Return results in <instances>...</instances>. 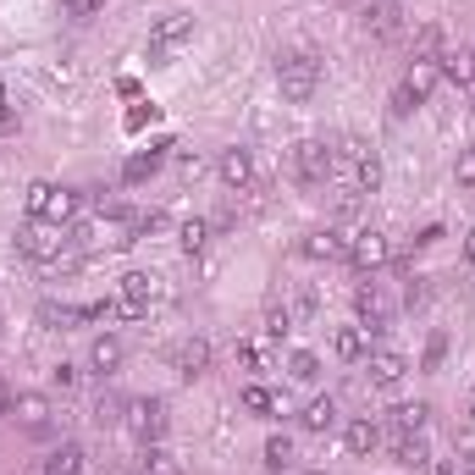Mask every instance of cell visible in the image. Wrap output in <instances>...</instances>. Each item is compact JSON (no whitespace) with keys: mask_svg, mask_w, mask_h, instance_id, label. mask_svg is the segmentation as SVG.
<instances>
[{"mask_svg":"<svg viewBox=\"0 0 475 475\" xmlns=\"http://www.w3.org/2000/svg\"><path fill=\"white\" fill-rule=\"evenodd\" d=\"M238 365H249V371H260V349H254V343H238Z\"/></svg>","mask_w":475,"mask_h":475,"instance_id":"obj_45","label":"cell"},{"mask_svg":"<svg viewBox=\"0 0 475 475\" xmlns=\"http://www.w3.org/2000/svg\"><path fill=\"white\" fill-rule=\"evenodd\" d=\"M288 332H293V315H288L282 304H271V310H265V337H277V343H282Z\"/></svg>","mask_w":475,"mask_h":475,"instance_id":"obj_33","label":"cell"},{"mask_svg":"<svg viewBox=\"0 0 475 475\" xmlns=\"http://www.w3.org/2000/svg\"><path fill=\"white\" fill-rule=\"evenodd\" d=\"M426 415H431L426 403H398V410H392L387 421H392V431H421V426H426Z\"/></svg>","mask_w":475,"mask_h":475,"instance_id":"obj_26","label":"cell"},{"mask_svg":"<svg viewBox=\"0 0 475 475\" xmlns=\"http://www.w3.org/2000/svg\"><path fill=\"white\" fill-rule=\"evenodd\" d=\"M150 233H166V216L161 211H139L127 222V243H139V238H150Z\"/></svg>","mask_w":475,"mask_h":475,"instance_id":"obj_27","label":"cell"},{"mask_svg":"<svg viewBox=\"0 0 475 475\" xmlns=\"http://www.w3.org/2000/svg\"><path fill=\"white\" fill-rule=\"evenodd\" d=\"M415 105H421V94H415L410 84H398V89H392V111H398V116H410Z\"/></svg>","mask_w":475,"mask_h":475,"instance_id":"obj_37","label":"cell"},{"mask_svg":"<svg viewBox=\"0 0 475 475\" xmlns=\"http://www.w3.org/2000/svg\"><path fill=\"white\" fill-rule=\"evenodd\" d=\"M277 84H282V100H293V105L315 100V89H321V55H315V50L282 55V61H277Z\"/></svg>","mask_w":475,"mask_h":475,"instance_id":"obj_1","label":"cell"},{"mask_svg":"<svg viewBox=\"0 0 475 475\" xmlns=\"http://www.w3.org/2000/svg\"><path fill=\"white\" fill-rule=\"evenodd\" d=\"M299 421H304V431H332V421H337V410H332V398H310Z\"/></svg>","mask_w":475,"mask_h":475,"instance_id":"obj_25","label":"cell"},{"mask_svg":"<svg viewBox=\"0 0 475 475\" xmlns=\"http://www.w3.org/2000/svg\"><path fill=\"white\" fill-rule=\"evenodd\" d=\"M0 127H6V84H0Z\"/></svg>","mask_w":475,"mask_h":475,"instance_id":"obj_47","label":"cell"},{"mask_svg":"<svg viewBox=\"0 0 475 475\" xmlns=\"http://www.w3.org/2000/svg\"><path fill=\"white\" fill-rule=\"evenodd\" d=\"M28 475H50V470H28Z\"/></svg>","mask_w":475,"mask_h":475,"instance_id":"obj_52","label":"cell"},{"mask_svg":"<svg viewBox=\"0 0 475 475\" xmlns=\"http://www.w3.org/2000/svg\"><path fill=\"white\" fill-rule=\"evenodd\" d=\"M360 211V188H337V216H354Z\"/></svg>","mask_w":475,"mask_h":475,"instance_id":"obj_41","label":"cell"},{"mask_svg":"<svg viewBox=\"0 0 475 475\" xmlns=\"http://www.w3.org/2000/svg\"><path fill=\"white\" fill-rule=\"evenodd\" d=\"M365 28H371L376 39H398V0H381V6H371V12H365Z\"/></svg>","mask_w":475,"mask_h":475,"instance_id":"obj_19","label":"cell"},{"mask_svg":"<svg viewBox=\"0 0 475 475\" xmlns=\"http://www.w3.org/2000/svg\"><path fill=\"white\" fill-rule=\"evenodd\" d=\"M172 371H177L183 381H199V376L211 371V343H205V337H188V343H177V349H172Z\"/></svg>","mask_w":475,"mask_h":475,"instance_id":"obj_7","label":"cell"},{"mask_svg":"<svg viewBox=\"0 0 475 475\" xmlns=\"http://www.w3.org/2000/svg\"><path fill=\"white\" fill-rule=\"evenodd\" d=\"M50 376H55V387H78V365H66V360H61Z\"/></svg>","mask_w":475,"mask_h":475,"instance_id":"obj_43","label":"cell"},{"mask_svg":"<svg viewBox=\"0 0 475 475\" xmlns=\"http://www.w3.org/2000/svg\"><path fill=\"white\" fill-rule=\"evenodd\" d=\"M183 39H193V17L188 12H172V17H161L155 28H150V61H166Z\"/></svg>","mask_w":475,"mask_h":475,"instance_id":"obj_6","label":"cell"},{"mask_svg":"<svg viewBox=\"0 0 475 475\" xmlns=\"http://www.w3.org/2000/svg\"><path fill=\"white\" fill-rule=\"evenodd\" d=\"M89 365H94L100 376H111V371L122 365V343H116V337H94V349H89Z\"/></svg>","mask_w":475,"mask_h":475,"instance_id":"obj_24","label":"cell"},{"mask_svg":"<svg viewBox=\"0 0 475 475\" xmlns=\"http://www.w3.org/2000/svg\"><path fill=\"white\" fill-rule=\"evenodd\" d=\"M365 371H371V387H398L403 376H410V360L392 354V349H371L365 354Z\"/></svg>","mask_w":475,"mask_h":475,"instance_id":"obj_9","label":"cell"},{"mask_svg":"<svg viewBox=\"0 0 475 475\" xmlns=\"http://www.w3.org/2000/svg\"><path fill=\"white\" fill-rule=\"evenodd\" d=\"M139 475H183V464H177V453H166L161 442H150L144 459H139Z\"/></svg>","mask_w":475,"mask_h":475,"instance_id":"obj_22","label":"cell"},{"mask_svg":"<svg viewBox=\"0 0 475 475\" xmlns=\"http://www.w3.org/2000/svg\"><path fill=\"white\" fill-rule=\"evenodd\" d=\"M61 243H66V238H45L34 216H28V222L17 227V249H23L28 260H45V265H61Z\"/></svg>","mask_w":475,"mask_h":475,"instance_id":"obj_8","label":"cell"},{"mask_svg":"<svg viewBox=\"0 0 475 475\" xmlns=\"http://www.w3.org/2000/svg\"><path fill=\"white\" fill-rule=\"evenodd\" d=\"M332 172H337V150H332L326 139H299V144H293V177H299L304 188H321Z\"/></svg>","mask_w":475,"mask_h":475,"instance_id":"obj_2","label":"cell"},{"mask_svg":"<svg viewBox=\"0 0 475 475\" xmlns=\"http://www.w3.org/2000/svg\"><path fill=\"white\" fill-rule=\"evenodd\" d=\"M437 78H442V66H437L431 55H415V66H410V78H403V84H410V89H415V94L426 100V94L437 89Z\"/></svg>","mask_w":475,"mask_h":475,"instance_id":"obj_20","label":"cell"},{"mask_svg":"<svg viewBox=\"0 0 475 475\" xmlns=\"http://www.w3.org/2000/svg\"><path fill=\"white\" fill-rule=\"evenodd\" d=\"M442 78L459 84V89H475V50H442Z\"/></svg>","mask_w":475,"mask_h":475,"instance_id":"obj_17","label":"cell"},{"mask_svg":"<svg viewBox=\"0 0 475 475\" xmlns=\"http://www.w3.org/2000/svg\"><path fill=\"white\" fill-rule=\"evenodd\" d=\"M415 55H431V61H442V28H437V23H426V28L415 34Z\"/></svg>","mask_w":475,"mask_h":475,"instance_id":"obj_31","label":"cell"},{"mask_svg":"<svg viewBox=\"0 0 475 475\" xmlns=\"http://www.w3.org/2000/svg\"><path fill=\"white\" fill-rule=\"evenodd\" d=\"M122 421H127V431L139 437L144 448H150V442H161V437H166V398H133Z\"/></svg>","mask_w":475,"mask_h":475,"instance_id":"obj_4","label":"cell"},{"mask_svg":"<svg viewBox=\"0 0 475 475\" xmlns=\"http://www.w3.org/2000/svg\"><path fill=\"white\" fill-rule=\"evenodd\" d=\"M470 111H475V89H470Z\"/></svg>","mask_w":475,"mask_h":475,"instance_id":"obj_51","label":"cell"},{"mask_svg":"<svg viewBox=\"0 0 475 475\" xmlns=\"http://www.w3.org/2000/svg\"><path fill=\"white\" fill-rule=\"evenodd\" d=\"M265 464H271V470H288V464H293V442H288V437H271V442H265Z\"/></svg>","mask_w":475,"mask_h":475,"instance_id":"obj_34","label":"cell"},{"mask_svg":"<svg viewBox=\"0 0 475 475\" xmlns=\"http://www.w3.org/2000/svg\"><path fill=\"white\" fill-rule=\"evenodd\" d=\"M332 354L343 360V365H360V360L371 354V337H365L360 326H337V332H332Z\"/></svg>","mask_w":475,"mask_h":475,"instance_id":"obj_13","label":"cell"},{"mask_svg":"<svg viewBox=\"0 0 475 475\" xmlns=\"http://www.w3.org/2000/svg\"><path fill=\"white\" fill-rule=\"evenodd\" d=\"M403 304H410V310L426 304V277H410V288H403Z\"/></svg>","mask_w":475,"mask_h":475,"instance_id":"obj_42","label":"cell"},{"mask_svg":"<svg viewBox=\"0 0 475 475\" xmlns=\"http://www.w3.org/2000/svg\"><path fill=\"white\" fill-rule=\"evenodd\" d=\"M39 321H45L50 332H66V321H78V315L66 310V304H39Z\"/></svg>","mask_w":475,"mask_h":475,"instance_id":"obj_36","label":"cell"},{"mask_svg":"<svg viewBox=\"0 0 475 475\" xmlns=\"http://www.w3.org/2000/svg\"><path fill=\"white\" fill-rule=\"evenodd\" d=\"M387 254H392V249H387V238H381V233H360V238L349 243V260H354L360 271H371V265H387Z\"/></svg>","mask_w":475,"mask_h":475,"instance_id":"obj_16","label":"cell"},{"mask_svg":"<svg viewBox=\"0 0 475 475\" xmlns=\"http://www.w3.org/2000/svg\"><path fill=\"white\" fill-rule=\"evenodd\" d=\"M310 475H326V470H310Z\"/></svg>","mask_w":475,"mask_h":475,"instance_id":"obj_53","label":"cell"},{"mask_svg":"<svg viewBox=\"0 0 475 475\" xmlns=\"http://www.w3.org/2000/svg\"><path fill=\"white\" fill-rule=\"evenodd\" d=\"M28 216L61 227V222L78 216V193H73V188H55V183H34V188H28Z\"/></svg>","mask_w":475,"mask_h":475,"instance_id":"obj_3","label":"cell"},{"mask_svg":"<svg viewBox=\"0 0 475 475\" xmlns=\"http://www.w3.org/2000/svg\"><path fill=\"white\" fill-rule=\"evenodd\" d=\"M349 155H354V188H360V193H376V188H381V161H376V150H371L365 139H354Z\"/></svg>","mask_w":475,"mask_h":475,"instance_id":"obj_12","label":"cell"},{"mask_svg":"<svg viewBox=\"0 0 475 475\" xmlns=\"http://www.w3.org/2000/svg\"><path fill=\"white\" fill-rule=\"evenodd\" d=\"M464 254H470V260H475V233H470V238H464Z\"/></svg>","mask_w":475,"mask_h":475,"instance_id":"obj_49","label":"cell"},{"mask_svg":"<svg viewBox=\"0 0 475 475\" xmlns=\"http://www.w3.org/2000/svg\"><path fill=\"white\" fill-rule=\"evenodd\" d=\"M392 459H398L403 470H426V464H431V448H426L421 431H398V437H392Z\"/></svg>","mask_w":475,"mask_h":475,"instance_id":"obj_14","label":"cell"},{"mask_svg":"<svg viewBox=\"0 0 475 475\" xmlns=\"http://www.w3.org/2000/svg\"><path fill=\"white\" fill-rule=\"evenodd\" d=\"M45 470H50V475H84V448H78V442H61V448L45 459Z\"/></svg>","mask_w":475,"mask_h":475,"instance_id":"obj_21","label":"cell"},{"mask_svg":"<svg viewBox=\"0 0 475 475\" xmlns=\"http://www.w3.org/2000/svg\"><path fill=\"white\" fill-rule=\"evenodd\" d=\"M288 376H293V381H315V376H321V360H315L310 349H293V354H288Z\"/></svg>","mask_w":475,"mask_h":475,"instance_id":"obj_30","label":"cell"},{"mask_svg":"<svg viewBox=\"0 0 475 475\" xmlns=\"http://www.w3.org/2000/svg\"><path fill=\"white\" fill-rule=\"evenodd\" d=\"M177 243H183L188 254H199V249L211 243V222H199V216H193V222H183V227H177Z\"/></svg>","mask_w":475,"mask_h":475,"instance_id":"obj_28","label":"cell"},{"mask_svg":"<svg viewBox=\"0 0 475 475\" xmlns=\"http://www.w3.org/2000/svg\"><path fill=\"white\" fill-rule=\"evenodd\" d=\"M437 475H459V464H437Z\"/></svg>","mask_w":475,"mask_h":475,"instance_id":"obj_48","label":"cell"},{"mask_svg":"<svg viewBox=\"0 0 475 475\" xmlns=\"http://www.w3.org/2000/svg\"><path fill=\"white\" fill-rule=\"evenodd\" d=\"M299 249H304L310 260H343V254H349V243H343V233H332V227H326V233H310V238H304Z\"/></svg>","mask_w":475,"mask_h":475,"instance_id":"obj_18","label":"cell"},{"mask_svg":"<svg viewBox=\"0 0 475 475\" xmlns=\"http://www.w3.org/2000/svg\"><path fill=\"white\" fill-rule=\"evenodd\" d=\"M216 177H222L233 193L254 188V155H249V150H222V161H216Z\"/></svg>","mask_w":475,"mask_h":475,"instance_id":"obj_10","label":"cell"},{"mask_svg":"<svg viewBox=\"0 0 475 475\" xmlns=\"http://www.w3.org/2000/svg\"><path fill=\"white\" fill-rule=\"evenodd\" d=\"M105 6V0H66V12H73V17H94Z\"/></svg>","mask_w":475,"mask_h":475,"instance_id":"obj_44","label":"cell"},{"mask_svg":"<svg viewBox=\"0 0 475 475\" xmlns=\"http://www.w3.org/2000/svg\"><path fill=\"white\" fill-rule=\"evenodd\" d=\"M122 299L139 304V310H150V304L161 299V277H150V271H127V277H122Z\"/></svg>","mask_w":475,"mask_h":475,"instance_id":"obj_15","label":"cell"},{"mask_svg":"<svg viewBox=\"0 0 475 475\" xmlns=\"http://www.w3.org/2000/svg\"><path fill=\"white\" fill-rule=\"evenodd\" d=\"M12 403H17V392H12L6 381H0V415H12Z\"/></svg>","mask_w":475,"mask_h":475,"instance_id":"obj_46","label":"cell"},{"mask_svg":"<svg viewBox=\"0 0 475 475\" xmlns=\"http://www.w3.org/2000/svg\"><path fill=\"white\" fill-rule=\"evenodd\" d=\"M442 354H448V337L437 332L431 343H426V360H421V371H437V365H442Z\"/></svg>","mask_w":475,"mask_h":475,"instance_id":"obj_39","label":"cell"},{"mask_svg":"<svg viewBox=\"0 0 475 475\" xmlns=\"http://www.w3.org/2000/svg\"><path fill=\"white\" fill-rule=\"evenodd\" d=\"M453 177H459L464 188H475V150H459V166H453Z\"/></svg>","mask_w":475,"mask_h":475,"instance_id":"obj_40","label":"cell"},{"mask_svg":"<svg viewBox=\"0 0 475 475\" xmlns=\"http://www.w3.org/2000/svg\"><path fill=\"white\" fill-rule=\"evenodd\" d=\"M161 150H166V144H155L150 155H133V161H127V183H144V177L161 166Z\"/></svg>","mask_w":475,"mask_h":475,"instance_id":"obj_32","label":"cell"},{"mask_svg":"<svg viewBox=\"0 0 475 475\" xmlns=\"http://www.w3.org/2000/svg\"><path fill=\"white\" fill-rule=\"evenodd\" d=\"M354 310H360V332H365V337L392 332V304H387L381 282H360V288H354Z\"/></svg>","mask_w":475,"mask_h":475,"instance_id":"obj_5","label":"cell"},{"mask_svg":"<svg viewBox=\"0 0 475 475\" xmlns=\"http://www.w3.org/2000/svg\"><path fill=\"white\" fill-rule=\"evenodd\" d=\"M243 410L249 415H271V410H277V398H271L265 387H243Z\"/></svg>","mask_w":475,"mask_h":475,"instance_id":"obj_35","label":"cell"},{"mask_svg":"<svg viewBox=\"0 0 475 475\" xmlns=\"http://www.w3.org/2000/svg\"><path fill=\"white\" fill-rule=\"evenodd\" d=\"M12 421H17L23 431L45 437V431H50V403H45L39 392H17V403H12Z\"/></svg>","mask_w":475,"mask_h":475,"instance_id":"obj_11","label":"cell"},{"mask_svg":"<svg viewBox=\"0 0 475 475\" xmlns=\"http://www.w3.org/2000/svg\"><path fill=\"white\" fill-rule=\"evenodd\" d=\"M94 426H100V431L122 426V398H116V392H100V398H94Z\"/></svg>","mask_w":475,"mask_h":475,"instance_id":"obj_29","label":"cell"},{"mask_svg":"<svg viewBox=\"0 0 475 475\" xmlns=\"http://www.w3.org/2000/svg\"><path fill=\"white\" fill-rule=\"evenodd\" d=\"M376 448H381V426H376V421H354V426H349V453L365 459V453H376Z\"/></svg>","mask_w":475,"mask_h":475,"instance_id":"obj_23","label":"cell"},{"mask_svg":"<svg viewBox=\"0 0 475 475\" xmlns=\"http://www.w3.org/2000/svg\"><path fill=\"white\" fill-rule=\"evenodd\" d=\"M453 448L464 453V470H475V426H464V431H453Z\"/></svg>","mask_w":475,"mask_h":475,"instance_id":"obj_38","label":"cell"},{"mask_svg":"<svg viewBox=\"0 0 475 475\" xmlns=\"http://www.w3.org/2000/svg\"><path fill=\"white\" fill-rule=\"evenodd\" d=\"M470 426H475V398H470Z\"/></svg>","mask_w":475,"mask_h":475,"instance_id":"obj_50","label":"cell"}]
</instances>
